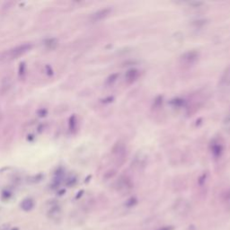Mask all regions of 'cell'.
<instances>
[{
  "label": "cell",
  "mask_w": 230,
  "mask_h": 230,
  "mask_svg": "<svg viewBox=\"0 0 230 230\" xmlns=\"http://www.w3.org/2000/svg\"><path fill=\"white\" fill-rule=\"evenodd\" d=\"M218 90L223 94L230 93V65L224 70L219 78Z\"/></svg>",
  "instance_id": "1"
},
{
  "label": "cell",
  "mask_w": 230,
  "mask_h": 230,
  "mask_svg": "<svg viewBox=\"0 0 230 230\" xmlns=\"http://www.w3.org/2000/svg\"><path fill=\"white\" fill-rule=\"evenodd\" d=\"M131 181L126 178V177H121L120 179H118V182H117V188H118V191H129L131 188Z\"/></svg>",
  "instance_id": "2"
},
{
  "label": "cell",
  "mask_w": 230,
  "mask_h": 230,
  "mask_svg": "<svg viewBox=\"0 0 230 230\" xmlns=\"http://www.w3.org/2000/svg\"><path fill=\"white\" fill-rule=\"evenodd\" d=\"M197 58H198V53L196 51H189V52H186L184 55H183L182 59L184 63L191 65L196 61Z\"/></svg>",
  "instance_id": "3"
},
{
  "label": "cell",
  "mask_w": 230,
  "mask_h": 230,
  "mask_svg": "<svg viewBox=\"0 0 230 230\" xmlns=\"http://www.w3.org/2000/svg\"><path fill=\"white\" fill-rule=\"evenodd\" d=\"M29 48H30V45H28V44H24V45H23V46H19V47H17V48L12 50L8 53V55H9V57H10L11 59L16 58V57L20 56L21 54H23L24 52H25Z\"/></svg>",
  "instance_id": "4"
},
{
  "label": "cell",
  "mask_w": 230,
  "mask_h": 230,
  "mask_svg": "<svg viewBox=\"0 0 230 230\" xmlns=\"http://www.w3.org/2000/svg\"><path fill=\"white\" fill-rule=\"evenodd\" d=\"M222 127H223V130L226 133L230 134V111L226 113V115L224 120H223Z\"/></svg>",
  "instance_id": "5"
},
{
  "label": "cell",
  "mask_w": 230,
  "mask_h": 230,
  "mask_svg": "<svg viewBox=\"0 0 230 230\" xmlns=\"http://www.w3.org/2000/svg\"><path fill=\"white\" fill-rule=\"evenodd\" d=\"M33 206H34V202L32 199H26L21 204V207L24 211H30L33 208Z\"/></svg>",
  "instance_id": "6"
},
{
  "label": "cell",
  "mask_w": 230,
  "mask_h": 230,
  "mask_svg": "<svg viewBox=\"0 0 230 230\" xmlns=\"http://www.w3.org/2000/svg\"><path fill=\"white\" fill-rule=\"evenodd\" d=\"M110 11H111L110 9H102V10L97 12L95 15H93V19L94 20H102V19L105 18L106 16H108Z\"/></svg>",
  "instance_id": "7"
},
{
  "label": "cell",
  "mask_w": 230,
  "mask_h": 230,
  "mask_svg": "<svg viewBox=\"0 0 230 230\" xmlns=\"http://www.w3.org/2000/svg\"><path fill=\"white\" fill-rule=\"evenodd\" d=\"M138 76H139V71L136 70V69H131V70L128 71L127 76H126V80L130 81V82H133Z\"/></svg>",
  "instance_id": "8"
},
{
  "label": "cell",
  "mask_w": 230,
  "mask_h": 230,
  "mask_svg": "<svg viewBox=\"0 0 230 230\" xmlns=\"http://www.w3.org/2000/svg\"><path fill=\"white\" fill-rule=\"evenodd\" d=\"M223 202H224V205L226 206V208L230 210V188L224 194Z\"/></svg>",
  "instance_id": "9"
},
{
  "label": "cell",
  "mask_w": 230,
  "mask_h": 230,
  "mask_svg": "<svg viewBox=\"0 0 230 230\" xmlns=\"http://www.w3.org/2000/svg\"><path fill=\"white\" fill-rule=\"evenodd\" d=\"M157 230H174V227L173 226H164L159 227Z\"/></svg>",
  "instance_id": "10"
}]
</instances>
